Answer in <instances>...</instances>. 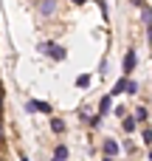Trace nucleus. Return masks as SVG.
Returning <instances> with one entry per match:
<instances>
[{
    "mask_svg": "<svg viewBox=\"0 0 152 161\" xmlns=\"http://www.w3.org/2000/svg\"><path fill=\"white\" fill-rule=\"evenodd\" d=\"M39 51H42V54H48L51 59H65V54H68L62 45H54V42H42V45H39Z\"/></svg>",
    "mask_w": 152,
    "mask_h": 161,
    "instance_id": "obj_1",
    "label": "nucleus"
},
{
    "mask_svg": "<svg viewBox=\"0 0 152 161\" xmlns=\"http://www.w3.org/2000/svg\"><path fill=\"white\" fill-rule=\"evenodd\" d=\"M135 59H138V57H135V51H127V54H124V68H121V71H124V76H130V74L135 71Z\"/></svg>",
    "mask_w": 152,
    "mask_h": 161,
    "instance_id": "obj_2",
    "label": "nucleus"
},
{
    "mask_svg": "<svg viewBox=\"0 0 152 161\" xmlns=\"http://www.w3.org/2000/svg\"><path fill=\"white\" fill-rule=\"evenodd\" d=\"M28 110L34 113V110H39V113H51V105L48 102H28Z\"/></svg>",
    "mask_w": 152,
    "mask_h": 161,
    "instance_id": "obj_3",
    "label": "nucleus"
},
{
    "mask_svg": "<svg viewBox=\"0 0 152 161\" xmlns=\"http://www.w3.org/2000/svg\"><path fill=\"white\" fill-rule=\"evenodd\" d=\"M127 82H130V79H127V76H121V79L116 82V88H113V96H118V93H127Z\"/></svg>",
    "mask_w": 152,
    "mask_h": 161,
    "instance_id": "obj_4",
    "label": "nucleus"
},
{
    "mask_svg": "<svg viewBox=\"0 0 152 161\" xmlns=\"http://www.w3.org/2000/svg\"><path fill=\"white\" fill-rule=\"evenodd\" d=\"M104 153H107V156H116V153H118V144H116L113 139H107V142H104Z\"/></svg>",
    "mask_w": 152,
    "mask_h": 161,
    "instance_id": "obj_5",
    "label": "nucleus"
},
{
    "mask_svg": "<svg viewBox=\"0 0 152 161\" xmlns=\"http://www.w3.org/2000/svg\"><path fill=\"white\" fill-rule=\"evenodd\" d=\"M54 8H56V3H54V0H45V3L39 6V11H42V14H51Z\"/></svg>",
    "mask_w": 152,
    "mask_h": 161,
    "instance_id": "obj_6",
    "label": "nucleus"
},
{
    "mask_svg": "<svg viewBox=\"0 0 152 161\" xmlns=\"http://www.w3.org/2000/svg\"><path fill=\"white\" fill-rule=\"evenodd\" d=\"M99 113L104 116V113H110V96H104L102 102H99Z\"/></svg>",
    "mask_w": 152,
    "mask_h": 161,
    "instance_id": "obj_7",
    "label": "nucleus"
},
{
    "mask_svg": "<svg viewBox=\"0 0 152 161\" xmlns=\"http://www.w3.org/2000/svg\"><path fill=\"white\" fill-rule=\"evenodd\" d=\"M51 130H54V133H62V130H65V122H62V119H51Z\"/></svg>",
    "mask_w": 152,
    "mask_h": 161,
    "instance_id": "obj_8",
    "label": "nucleus"
},
{
    "mask_svg": "<svg viewBox=\"0 0 152 161\" xmlns=\"http://www.w3.org/2000/svg\"><path fill=\"white\" fill-rule=\"evenodd\" d=\"M54 156H56V158H68V147H65V144H59V147H56V153H54Z\"/></svg>",
    "mask_w": 152,
    "mask_h": 161,
    "instance_id": "obj_9",
    "label": "nucleus"
},
{
    "mask_svg": "<svg viewBox=\"0 0 152 161\" xmlns=\"http://www.w3.org/2000/svg\"><path fill=\"white\" fill-rule=\"evenodd\" d=\"M135 122H138V119H124V130H127V133L135 130Z\"/></svg>",
    "mask_w": 152,
    "mask_h": 161,
    "instance_id": "obj_10",
    "label": "nucleus"
},
{
    "mask_svg": "<svg viewBox=\"0 0 152 161\" xmlns=\"http://www.w3.org/2000/svg\"><path fill=\"white\" fill-rule=\"evenodd\" d=\"M76 85H79V88H87V85H90V76H79Z\"/></svg>",
    "mask_w": 152,
    "mask_h": 161,
    "instance_id": "obj_11",
    "label": "nucleus"
},
{
    "mask_svg": "<svg viewBox=\"0 0 152 161\" xmlns=\"http://www.w3.org/2000/svg\"><path fill=\"white\" fill-rule=\"evenodd\" d=\"M135 119L144 122V119H147V108H138V110H135Z\"/></svg>",
    "mask_w": 152,
    "mask_h": 161,
    "instance_id": "obj_12",
    "label": "nucleus"
},
{
    "mask_svg": "<svg viewBox=\"0 0 152 161\" xmlns=\"http://www.w3.org/2000/svg\"><path fill=\"white\" fill-rule=\"evenodd\" d=\"M141 17H144V23H152V11H149V8H144V11H141Z\"/></svg>",
    "mask_w": 152,
    "mask_h": 161,
    "instance_id": "obj_13",
    "label": "nucleus"
},
{
    "mask_svg": "<svg viewBox=\"0 0 152 161\" xmlns=\"http://www.w3.org/2000/svg\"><path fill=\"white\" fill-rule=\"evenodd\" d=\"M135 91H138V85H135V82L130 79V82H127V93H135Z\"/></svg>",
    "mask_w": 152,
    "mask_h": 161,
    "instance_id": "obj_14",
    "label": "nucleus"
},
{
    "mask_svg": "<svg viewBox=\"0 0 152 161\" xmlns=\"http://www.w3.org/2000/svg\"><path fill=\"white\" fill-rule=\"evenodd\" d=\"M144 144H152V130H144Z\"/></svg>",
    "mask_w": 152,
    "mask_h": 161,
    "instance_id": "obj_15",
    "label": "nucleus"
},
{
    "mask_svg": "<svg viewBox=\"0 0 152 161\" xmlns=\"http://www.w3.org/2000/svg\"><path fill=\"white\" fill-rule=\"evenodd\" d=\"M147 37H149V42H152V23H147Z\"/></svg>",
    "mask_w": 152,
    "mask_h": 161,
    "instance_id": "obj_16",
    "label": "nucleus"
},
{
    "mask_svg": "<svg viewBox=\"0 0 152 161\" xmlns=\"http://www.w3.org/2000/svg\"><path fill=\"white\" fill-rule=\"evenodd\" d=\"M51 161H65V158H56V156H54V158H51Z\"/></svg>",
    "mask_w": 152,
    "mask_h": 161,
    "instance_id": "obj_17",
    "label": "nucleus"
},
{
    "mask_svg": "<svg viewBox=\"0 0 152 161\" xmlns=\"http://www.w3.org/2000/svg\"><path fill=\"white\" fill-rule=\"evenodd\" d=\"M73 3H85V0H73Z\"/></svg>",
    "mask_w": 152,
    "mask_h": 161,
    "instance_id": "obj_18",
    "label": "nucleus"
},
{
    "mask_svg": "<svg viewBox=\"0 0 152 161\" xmlns=\"http://www.w3.org/2000/svg\"><path fill=\"white\" fill-rule=\"evenodd\" d=\"M149 161H152V153H149Z\"/></svg>",
    "mask_w": 152,
    "mask_h": 161,
    "instance_id": "obj_19",
    "label": "nucleus"
},
{
    "mask_svg": "<svg viewBox=\"0 0 152 161\" xmlns=\"http://www.w3.org/2000/svg\"><path fill=\"white\" fill-rule=\"evenodd\" d=\"M104 161H110V158H104Z\"/></svg>",
    "mask_w": 152,
    "mask_h": 161,
    "instance_id": "obj_20",
    "label": "nucleus"
}]
</instances>
